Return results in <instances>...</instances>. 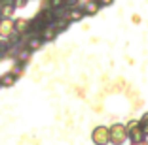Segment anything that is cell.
Wrapping results in <instances>:
<instances>
[{
    "label": "cell",
    "mask_w": 148,
    "mask_h": 145,
    "mask_svg": "<svg viewBox=\"0 0 148 145\" xmlns=\"http://www.w3.org/2000/svg\"><path fill=\"white\" fill-rule=\"evenodd\" d=\"M13 9H15V4H2L0 6V19H12Z\"/></svg>",
    "instance_id": "ba28073f"
},
{
    "label": "cell",
    "mask_w": 148,
    "mask_h": 145,
    "mask_svg": "<svg viewBox=\"0 0 148 145\" xmlns=\"http://www.w3.org/2000/svg\"><path fill=\"white\" fill-rule=\"evenodd\" d=\"M91 141L95 145H108L110 143V128L108 126H97V128H93Z\"/></svg>",
    "instance_id": "3957f363"
},
{
    "label": "cell",
    "mask_w": 148,
    "mask_h": 145,
    "mask_svg": "<svg viewBox=\"0 0 148 145\" xmlns=\"http://www.w3.org/2000/svg\"><path fill=\"white\" fill-rule=\"evenodd\" d=\"M0 81H2L4 87H13L15 81H17V76H13L12 72H8V74H4V77H0Z\"/></svg>",
    "instance_id": "30bf717a"
},
{
    "label": "cell",
    "mask_w": 148,
    "mask_h": 145,
    "mask_svg": "<svg viewBox=\"0 0 148 145\" xmlns=\"http://www.w3.org/2000/svg\"><path fill=\"white\" fill-rule=\"evenodd\" d=\"M140 128H143V130H144V134H146V136H148V111H146V113H144V115L143 117H140Z\"/></svg>",
    "instance_id": "4fadbf2b"
},
{
    "label": "cell",
    "mask_w": 148,
    "mask_h": 145,
    "mask_svg": "<svg viewBox=\"0 0 148 145\" xmlns=\"http://www.w3.org/2000/svg\"><path fill=\"white\" fill-rule=\"evenodd\" d=\"M0 87H2V81H0Z\"/></svg>",
    "instance_id": "2e32d148"
},
{
    "label": "cell",
    "mask_w": 148,
    "mask_h": 145,
    "mask_svg": "<svg viewBox=\"0 0 148 145\" xmlns=\"http://www.w3.org/2000/svg\"><path fill=\"white\" fill-rule=\"evenodd\" d=\"M44 43V40L40 38V36H29L27 38V49L29 51H36V49H40Z\"/></svg>",
    "instance_id": "52a82bcc"
},
{
    "label": "cell",
    "mask_w": 148,
    "mask_h": 145,
    "mask_svg": "<svg viewBox=\"0 0 148 145\" xmlns=\"http://www.w3.org/2000/svg\"><path fill=\"white\" fill-rule=\"evenodd\" d=\"M13 4H15V8H25L27 2H13Z\"/></svg>",
    "instance_id": "5bb4252c"
},
{
    "label": "cell",
    "mask_w": 148,
    "mask_h": 145,
    "mask_svg": "<svg viewBox=\"0 0 148 145\" xmlns=\"http://www.w3.org/2000/svg\"><path fill=\"white\" fill-rule=\"evenodd\" d=\"M15 34H19V36L31 34V19L19 17L17 21H15Z\"/></svg>",
    "instance_id": "5b68a950"
},
{
    "label": "cell",
    "mask_w": 148,
    "mask_h": 145,
    "mask_svg": "<svg viewBox=\"0 0 148 145\" xmlns=\"http://www.w3.org/2000/svg\"><path fill=\"white\" fill-rule=\"evenodd\" d=\"M99 9V4H93V2H87L86 4V9H84V13L86 15H93V13Z\"/></svg>",
    "instance_id": "7c38bea8"
},
{
    "label": "cell",
    "mask_w": 148,
    "mask_h": 145,
    "mask_svg": "<svg viewBox=\"0 0 148 145\" xmlns=\"http://www.w3.org/2000/svg\"><path fill=\"white\" fill-rule=\"evenodd\" d=\"M125 140H129L125 124H120V123L112 124V126H110V143L112 145H122V143H125Z\"/></svg>",
    "instance_id": "7a4b0ae2"
},
{
    "label": "cell",
    "mask_w": 148,
    "mask_h": 145,
    "mask_svg": "<svg viewBox=\"0 0 148 145\" xmlns=\"http://www.w3.org/2000/svg\"><path fill=\"white\" fill-rule=\"evenodd\" d=\"M15 34V21L13 19H0V38L8 40Z\"/></svg>",
    "instance_id": "277c9868"
},
{
    "label": "cell",
    "mask_w": 148,
    "mask_h": 145,
    "mask_svg": "<svg viewBox=\"0 0 148 145\" xmlns=\"http://www.w3.org/2000/svg\"><path fill=\"white\" fill-rule=\"evenodd\" d=\"M53 26L57 28V32H63V30H66V26H69V21H66L65 17H61V19H55Z\"/></svg>",
    "instance_id": "8fae6325"
},
{
    "label": "cell",
    "mask_w": 148,
    "mask_h": 145,
    "mask_svg": "<svg viewBox=\"0 0 148 145\" xmlns=\"http://www.w3.org/2000/svg\"><path fill=\"white\" fill-rule=\"evenodd\" d=\"M133 145H148V141H143V143H133Z\"/></svg>",
    "instance_id": "9a60e30c"
},
{
    "label": "cell",
    "mask_w": 148,
    "mask_h": 145,
    "mask_svg": "<svg viewBox=\"0 0 148 145\" xmlns=\"http://www.w3.org/2000/svg\"><path fill=\"white\" fill-rule=\"evenodd\" d=\"M86 13L82 11V9H66V15H65V19L69 23H72V21H80V19L84 17Z\"/></svg>",
    "instance_id": "9c48e42d"
},
{
    "label": "cell",
    "mask_w": 148,
    "mask_h": 145,
    "mask_svg": "<svg viewBox=\"0 0 148 145\" xmlns=\"http://www.w3.org/2000/svg\"><path fill=\"white\" fill-rule=\"evenodd\" d=\"M125 128H127V136H129V140H131V145L146 141V134H144V130L140 128V121H129V123L125 124Z\"/></svg>",
    "instance_id": "6da1fadb"
},
{
    "label": "cell",
    "mask_w": 148,
    "mask_h": 145,
    "mask_svg": "<svg viewBox=\"0 0 148 145\" xmlns=\"http://www.w3.org/2000/svg\"><path fill=\"white\" fill-rule=\"evenodd\" d=\"M57 34H59V32H57V28L55 26H46V28L42 30V34H40V38L44 40V42H53V40L57 38Z\"/></svg>",
    "instance_id": "8992f818"
}]
</instances>
